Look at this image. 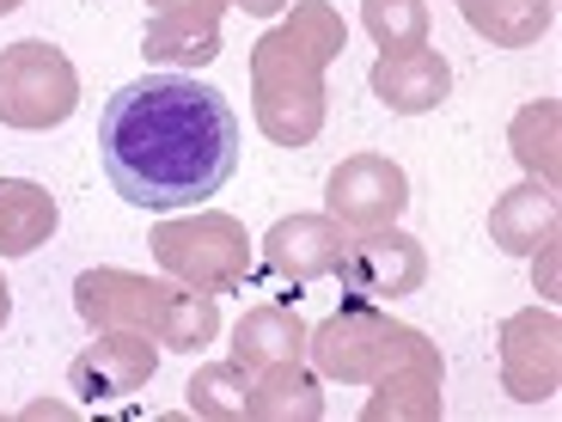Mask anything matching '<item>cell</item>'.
<instances>
[{
    "mask_svg": "<svg viewBox=\"0 0 562 422\" xmlns=\"http://www.w3.org/2000/svg\"><path fill=\"white\" fill-rule=\"evenodd\" d=\"M104 178L135 209H196L239 171V116L190 74H147L99 116Z\"/></svg>",
    "mask_w": 562,
    "mask_h": 422,
    "instance_id": "6da1fadb",
    "label": "cell"
},
{
    "mask_svg": "<svg viewBox=\"0 0 562 422\" xmlns=\"http://www.w3.org/2000/svg\"><path fill=\"white\" fill-rule=\"evenodd\" d=\"M342 56V19L324 0H300L294 19L263 31L251 49L257 129L276 147H306L324 129V68Z\"/></svg>",
    "mask_w": 562,
    "mask_h": 422,
    "instance_id": "7a4b0ae2",
    "label": "cell"
},
{
    "mask_svg": "<svg viewBox=\"0 0 562 422\" xmlns=\"http://www.w3.org/2000/svg\"><path fill=\"white\" fill-rule=\"evenodd\" d=\"M422 349H435V343L422 337V331H409V324L385 319L373 300H349L318 331H306L312 367H318L324 380H342V386H380L392 367H404Z\"/></svg>",
    "mask_w": 562,
    "mask_h": 422,
    "instance_id": "3957f363",
    "label": "cell"
},
{
    "mask_svg": "<svg viewBox=\"0 0 562 422\" xmlns=\"http://www.w3.org/2000/svg\"><path fill=\"white\" fill-rule=\"evenodd\" d=\"M154 257L171 281L183 288H202V295H233L245 276H251V233L245 221L221 209L183 214V221H159L154 226Z\"/></svg>",
    "mask_w": 562,
    "mask_h": 422,
    "instance_id": "277c9868",
    "label": "cell"
},
{
    "mask_svg": "<svg viewBox=\"0 0 562 422\" xmlns=\"http://www.w3.org/2000/svg\"><path fill=\"white\" fill-rule=\"evenodd\" d=\"M80 104V74L56 43L25 37L0 49V123L7 129H56Z\"/></svg>",
    "mask_w": 562,
    "mask_h": 422,
    "instance_id": "5b68a950",
    "label": "cell"
},
{
    "mask_svg": "<svg viewBox=\"0 0 562 422\" xmlns=\"http://www.w3.org/2000/svg\"><path fill=\"white\" fill-rule=\"evenodd\" d=\"M409 209V178L397 159L385 154H355L330 171L324 184V214L342 221L349 233H380V226H397V214Z\"/></svg>",
    "mask_w": 562,
    "mask_h": 422,
    "instance_id": "8992f818",
    "label": "cell"
},
{
    "mask_svg": "<svg viewBox=\"0 0 562 422\" xmlns=\"http://www.w3.org/2000/svg\"><path fill=\"white\" fill-rule=\"evenodd\" d=\"M337 276H342V288H349L355 300L385 307V300H404L428 281V252H422V240H409V233H397V226H380V233L342 245Z\"/></svg>",
    "mask_w": 562,
    "mask_h": 422,
    "instance_id": "52a82bcc",
    "label": "cell"
},
{
    "mask_svg": "<svg viewBox=\"0 0 562 422\" xmlns=\"http://www.w3.org/2000/svg\"><path fill=\"white\" fill-rule=\"evenodd\" d=\"M166 307H171V288L135 276V269H86V276L74 281V312H80L92 331H147V337L159 343Z\"/></svg>",
    "mask_w": 562,
    "mask_h": 422,
    "instance_id": "ba28073f",
    "label": "cell"
},
{
    "mask_svg": "<svg viewBox=\"0 0 562 422\" xmlns=\"http://www.w3.org/2000/svg\"><path fill=\"white\" fill-rule=\"evenodd\" d=\"M159 367V343L147 331H99V343H86L68 362V392L80 404H111V398H128L154 380Z\"/></svg>",
    "mask_w": 562,
    "mask_h": 422,
    "instance_id": "9c48e42d",
    "label": "cell"
},
{
    "mask_svg": "<svg viewBox=\"0 0 562 422\" xmlns=\"http://www.w3.org/2000/svg\"><path fill=\"white\" fill-rule=\"evenodd\" d=\"M562 380V331L550 307H526L502 324V392L520 404L557 398Z\"/></svg>",
    "mask_w": 562,
    "mask_h": 422,
    "instance_id": "30bf717a",
    "label": "cell"
},
{
    "mask_svg": "<svg viewBox=\"0 0 562 422\" xmlns=\"http://www.w3.org/2000/svg\"><path fill=\"white\" fill-rule=\"evenodd\" d=\"M233 0H147L140 56L166 68H209L221 56V13Z\"/></svg>",
    "mask_w": 562,
    "mask_h": 422,
    "instance_id": "8fae6325",
    "label": "cell"
},
{
    "mask_svg": "<svg viewBox=\"0 0 562 422\" xmlns=\"http://www.w3.org/2000/svg\"><path fill=\"white\" fill-rule=\"evenodd\" d=\"M342 245H349V226L330 221V214H288L263 233V269L288 288H306L318 276H337Z\"/></svg>",
    "mask_w": 562,
    "mask_h": 422,
    "instance_id": "7c38bea8",
    "label": "cell"
},
{
    "mask_svg": "<svg viewBox=\"0 0 562 422\" xmlns=\"http://www.w3.org/2000/svg\"><path fill=\"white\" fill-rule=\"evenodd\" d=\"M367 86H373V99H380L385 111L422 116L452 92V68H447V56L428 49V43H422V49H385V56L373 62V74H367Z\"/></svg>",
    "mask_w": 562,
    "mask_h": 422,
    "instance_id": "4fadbf2b",
    "label": "cell"
},
{
    "mask_svg": "<svg viewBox=\"0 0 562 422\" xmlns=\"http://www.w3.org/2000/svg\"><path fill=\"white\" fill-rule=\"evenodd\" d=\"M490 240L514 257H532L544 245H557V190L532 178V184H514L507 197H495Z\"/></svg>",
    "mask_w": 562,
    "mask_h": 422,
    "instance_id": "5bb4252c",
    "label": "cell"
},
{
    "mask_svg": "<svg viewBox=\"0 0 562 422\" xmlns=\"http://www.w3.org/2000/svg\"><path fill=\"white\" fill-rule=\"evenodd\" d=\"M245 417H257V422H318V417H324L318 374H312L306 362L257 367V374H251V404H245Z\"/></svg>",
    "mask_w": 562,
    "mask_h": 422,
    "instance_id": "9a60e30c",
    "label": "cell"
},
{
    "mask_svg": "<svg viewBox=\"0 0 562 422\" xmlns=\"http://www.w3.org/2000/svg\"><path fill=\"white\" fill-rule=\"evenodd\" d=\"M61 209L56 197L31 178H0V257H31L37 245H49Z\"/></svg>",
    "mask_w": 562,
    "mask_h": 422,
    "instance_id": "2e32d148",
    "label": "cell"
},
{
    "mask_svg": "<svg viewBox=\"0 0 562 422\" xmlns=\"http://www.w3.org/2000/svg\"><path fill=\"white\" fill-rule=\"evenodd\" d=\"M233 362L276 367V362H306V324H300L294 307H251L239 324H233Z\"/></svg>",
    "mask_w": 562,
    "mask_h": 422,
    "instance_id": "e0dca14e",
    "label": "cell"
},
{
    "mask_svg": "<svg viewBox=\"0 0 562 422\" xmlns=\"http://www.w3.org/2000/svg\"><path fill=\"white\" fill-rule=\"evenodd\" d=\"M459 13L495 49H526L557 25V0H459Z\"/></svg>",
    "mask_w": 562,
    "mask_h": 422,
    "instance_id": "ac0fdd59",
    "label": "cell"
},
{
    "mask_svg": "<svg viewBox=\"0 0 562 422\" xmlns=\"http://www.w3.org/2000/svg\"><path fill=\"white\" fill-rule=\"evenodd\" d=\"M361 417H440V349H422L404 367H392L380 380V398H367Z\"/></svg>",
    "mask_w": 562,
    "mask_h": 422,
    "instance_id": "d6986e66",
    "label": "cell"
},
{
    "mask_svg": "<svg viewBox=\"0 0 562 422\" xmlns=\"http://www.w3.org/2000/svg\"><path fill=\"white\" fill-rule=\"evenodd\" d=\"M190 392V410L209 422H239L245 404H251V367L245 362H209L196 367V380L183 386Z\"/></svg>",
    "mask_w": 562,
    "mask_h": 422,
    "instance_id": "ffe728a7",
    "label": "cell"
},
{
    "mask_svg": "<svg viewBox=\"0 0 562 422\" xmlns=\"http://www.w3.org/2000/svg\"><path fill=\"white\" fill-rule=\"evenodd\" d=\"M361 25L380 49H422L428 43V0H361Z\"/></svg>",
    "mask_w": 562,
    "mask_h": 422,
    "instance_id": "44dd1931",
    "label": "cell"
},
{
    "mask_svg": "<svg viewBox=\"0 0 562 422\" xmlns=\"http://www.w3.org/2000/svg\"><path fill=\"white\" fill-rule=\"evenodd\" d=\"M514 154H520V166L532 171L538 184L557 190V104L550 99L514 116Z\"/></svg>",
    "mask_w": 562,
    "mask_h": 422,
    "instance_id": "7402d4cb",
    "label": "cell"
},
{
    "mask_svg": "<svg viewBox=\"0 0 562 422\" xmlns=\"http://www.w3.org/2000/svg\"><path fill=\"white\" fill-rule=\"evenodd\" d=\"M239 13H251V19H276L281 7H294V0H233Z\"/></svg>",
    "mask_w": 562,
    "mask_h": 422,
    "instance_id": "603a6c76",
    "label": "cell"
},
{
    "mask_svg": "<svg viewBox=\"0 0 562 422\" xmlns=\"http://www.w3.org/2000/svg\"><path fill=\"white\" fill-rule=\"evenodd\" d=\"M7 312H13V288H7V276H0V324H7Z\"/></svg>",
    "mask_w": 562,
    "mask_h": 422,
    "instance_id": "cb8c5ba5",
    "label": "cell"
},
{
    "mask_svg": "<svg viewBox=\"0 0 562 422\" xmlns=\"http://www.w3.org/2000/svg\"><path fill=\"white\" fill-rule=\"evenodd\" d=\"M13 7H19V0H0V19H7V13H13Z\"/></svg>",
    "mask_w": 562,
    "mask_h": 422,
    "instance_id": "d4e9b609",
    "label": "cell"
}]
</instances>
